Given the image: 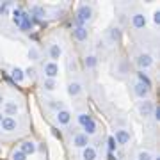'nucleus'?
Returning <instances> with one entry per match:
<instances>
[{
    "label": "nucleus",
    "instance_id": "obj_12",
    "mask_svg": "<svg viewBox=\"0 0 160 160\" xmlns=\"http://www.w3.org/2000/svg\"><path fill=\"white\" fill-rule=\"evenodd\" d=\"M20 151H22L23 155H32L36 153V142H32V141H23L22 146H20Z\"/></svg>",
    "mask_w": 160,
    "mask_h": 160
},
{
    "label": "nucleus",
    "instance_id": "obj_3",
    "mask_svg": "<svg viewBox=\"0 0 160 160\" xmlns=\"http://www.w3.org/2000/svg\"><path fill=\"white\" fill-rule=\"evenodd\" d=\"M114 141H116V144H121V146L128 144V142H130V132H128V130H123V128L116 130Z\"/></svg>",
    "mask_w": 160,
    "mask_h": 160
},
{
    "label": "nucleus",
    "instance_id": "obj_8",
    "mask_svg": "<svg viewBox=\"0 0 160 160\" xmlns=\"http://www.w3.org/2000/svg\"><path fill=\"white\" fill-rule=\"evenodd\" d=\"M133 92H135V96L141 98V100H148V94H149V87L142 86L141 82H137L135 86H133Z\"/></svg>",
    "mask_w": 160,
    "mask_h": 160
},
{
    "label": "nucleus",
    "instance_id": "obj_15",
    "mask_svg": "<svg viewBox=\"0 0 160 160\" xmlns=\"http://www.w3.org/2000/svg\"><path fill=\"white\" fill-rule=\"evenodd\" d=\"M82 160H96V149L92 146H86L82 149Z\"/></svg>",
    "mask_w": 160,
    "mask_h": 160
},
{
    "label": "nucleus",
    "instance_id": "obj_35",
    "mask_svg": "<svg viewBox=\"0 0 160 160\" xmlns=\"http://www.w3.org/2000/svg\"><path fill=\"white\" fill-rule=\"evenodd\" d=\"M153 160H158V157H153Z\"/></svg>",
    "mask_w": 160,
    "mask_h": 160
},
{
    "label": "nucleus",
    "instance_id": "obj_31",
    "mask_svg": "<svg viewBox=\"0 0 160 160\" xmlns=\"http://www.w3.org/2000/svg\"><path fill=\"white\" fill-rule=\"evenodd\" d=\"M151 116H153L155 121H160V107H155L153 112H151Z\"/></svg>",
    "mask_w": 160,
    "mask_h": 160
},
{
    "label": "nucleus",
    "instance_id": "obj_27",
    "mask_svg": "<svg viewBox=\"0 0 160 160\" xmlns=\"http://www.w3.org/2000/svg\"><path fill=\"white\" fill-rule=\"evenodd\" d=\"M89 119H91V116H89V114H86V112H82V114H78V123H80L82 126L86 125V123H87Z\"/></svg>",
    "mask_w": 160,
    "mask_h": 160
},
{
    "label": "nucleus",
    "instance_id": "obj_28",
    "mask_svg": "<svg viewBox=\"0 0 160 160\" xmlns=\"http://www.w3.org/2000/svg\"><path fill=\"white\" fill-rule=\"evenodd\" d=\"M12 160H27V155H23L22 151L18 149V151H14V153H12Z\"/></svg>",
    "mask_w": 160,
    "mask_h": 160
},
{
    "label": "nucleus",
    "instance_id": "obj_36",
    "mask_svg": "<svg viewBox=\"0 0 160 160\" xmlns=\"http://www.w3.org/2000/svg\"><path fill=\"white\" fill-rule=\"evenodd\" d=\"M0 121H2V114H0Z\"/></svg>",
    "mask_w": 160,
    "mask_h": 160
},
{
    "label": "nucleus",
    "instance_id": "obj_7",
    "mask_svg": "<svg viewBox=\"0 0 160 160\" xmlns=\"http://www.w3.org/2000/svg\"><path fill=\"white\" fill-rule=\"evenodd\" d=\"M155 105L149 100H144V102H141V105H139V114L142 116V118H148V116H151V112H153Z\"/></svg>",
    "mask_w": 160,
    "mask_h": 160
},
{
    "label": "nucleus",
    "instance_id": "obj_23",
    "mask_svg": "<svg viewBox=\"0 0 160 160\" xmlns=\"http://www.w3.org/2000/svg\"><path fill=\"white\" fill-rule=\"evenodd\" d=\"M43 87H45L46 91H53V89L57 87V84H55V80L53 78H45L43 80Z\"/></svg>",
    "mask_w": 160,
    "mask_h": 160
},
{
    "label": "nucleus",
    "instance_id": "obj_9",
    "mask_svg": "<svg viewBox=\"0 0 160 160\" xmlns=\"http://www.w3.org/2000/svg\"><path fill=\"white\" fill-rule=\"evenodd\" d=\"M73 146L84 149L86 146H89V137H87L86 133H77L73 137Z\"/></svg>",
    "mask_w": 160,
    "mask_h": 160
},
{
    "label": "nucleus",
    "instance_id": "obj_22",
    "mask_svg": "<svg viewBox=\"0 0 160 160\" xmlns=\"http://www.w3.org/2000/svg\"><path fill=\"white\" fill-rule=\"evenodd\" d=\"M84 62H86V68H89V69H94V68H96V64H98V59L94 57V55H87Z\"/></svg>",
    "mask_w": 160,
    "mask_h": 160
},
{
    "label": "nucleus",
    "instance_id": "obj_14",
    "mask_svg": "<svg viewBox=\"0 0 160 160\" xmlns=\"http://www.w3.org/2000/svg\"><path fill=\"white\" fill-rule=\"evenodd\" d=\"M48 53H50V57L53 59V62H55V59H59L62 55V48H61L59 43H52L50 48H48Z\"/></svg>",
    "mask_w": 160,
    "mask_h": 160
},
{
    "label": "nucleus",
    "instance_id": "obj_20",
    "mask_svg": "<svg viewBox=\"0 0 160 160\" xmlns=\"http://www.w3.org/2000/svg\"><path fill=\"white\" fill-rule=\"evenodd\" d=\"M22 20H23V11L22 9H14V11H12V23H14L16 27H20V25H22Z\"/></svg>",
    "mask_w": 160,
    "mask_h": 160
},
{
    "label": "nucleus",
    "instance_id": "obj_21",
    "mask_svg": "<svg viewBox=\"0 0 160 160\" xmlns=\"http://www.w3.org/2000/svg\"><path fill=\"white\" fill-rule=\"evenodd\" d=\"M30 12H32V16H36V18H45L46 16L45 7H41V6H32Z\"/></svg>",
    "mask_w": 160,
    "mask_h": 160
},
{
    "label": "nucleus",
    "instance_id": "obj_32",
    "mask_svg": "<svg viewBox=\"0 0 160 160\" xmlns=\"http://www.w3.org/2000/svg\"><path fill=\"white\" fill-rule=\"evenodd\" d=\"M153 23H155V25H160V11H155L153 12Z\"/></svg>",
    "mask_w": 160,
    "mask_h": 160
},
{
    "label": "nucleus",
    "instance_id": "obj_4",
    "mask_svg": "<svg viewBox=\"0 0 160 160\" xmlns=\"http://www.w3.org/2000/svg\"><path fill=\"white\" fill-rule=\"evenodd\" d=\"M18 110H20V105H18L14 100H7V102H4V112L7 114V118L16 116Z\"/></svg>",
    "mask_w": 160,
    "mask_h": 160
},
{
    "label": "nucleus",
    "instance_id": "obj_25",
    "mask_svg": "<svg viewBox=\"0 0 160 160\" xmlns=\"http://www.w3.org/2000/svg\"><path fill=\"white\" fill-rule=\"evenodd\" d=\"M29 57H30V61H38V59H39V50H38L36 46H30Z\"/></svg>",
    "mask_w": 160,
    "mask_h": 160
},
{
    "label": "nucleus",
    "instance_id": "obj_26",
    "mask_svg": "<svg viewBox=\"0 0 160 160\" xmlns=\"http://www.w3.org/2000/svg\"><path fill=\"white\" fill-rule=\"evenodd\" d=\"M137 160H153V155L149 153V151H139Z\"/></svg>",
    "mask_w": 160,
    "mask_h": 160
},
{
    "label": "nucleus",
    "instance_id": "obj_24",
    "mask_svg": "<svg viewBox=\"0 0 160 160\" xmlns=\"http://www.w3.org/2000/svg\"><path fill=\"white\" fill-rule=\"evenodd\" d=\"M137 75H139V82H141L142 86H146V87L151 86V80L148 78V75L144 73V71H141V73H137Z\"/></svg>",
    "mask_w": 160,
    "mask_h": 160
},
{
    "label": "nucleus",
    "instance_id": "obj_10",
    "mask_svg": "<svg viewBox=\"0 0 160 160\" xmlns=\"http://www.w3.org/2000/svg\"><path fill=\"white\" fill-rule=\"evenodd\" d=\"M132 25H133L135 29H144V27H146V16H144L142 12H135V14L132 16Z\"/></svg>",
    "mask_w": 160,
    "mask_h": 160
},
{
    "label": "nucleus",
    "instance_id": "obj_1",
    "mask_svg": "<svg viewBox=\"0 0 160 160\" xmlns=\"http://www.w3.org/2000/svg\"><path fill=\"white\" fill-rule=\"evenodd\" d=\"M91 18H92V7L91 6L82 4V6L77 9V23H78V25L84 27L87 22H91Z\"/></svg>",
    "mask_w": 160,
    "mask_h": 160
},
{
    "label": "nucleus",
    "instance_id": "obj_17",
    "mask_svg": "<svg viewBox=\"0 0 160 160\" xmlns=\"http://www.w3.org/2000/svg\"><path fill=\"white\" fill-rule=\"evenodd\" d=\"M80 92H82V84L80 82H71L68 86V94L69 96H78Z\"/></svg>",
    "mask_w": 160,
    "mask_h": 160
},
{
    "label": "nucleus",
    "instance_id": "obj_30",
    "mask_svg": "<svg viewBox=\"0 0 160 160\" xmlns=\"http://www.w3.org/2000/svg\"><path fill=\"white\" fill-rule=\"evenodd\" d=\"M119 36H121L119 29H112V30H110V38H112L114 41H118V39H119Z\"/></svg>",
    "mask_w": 160,
    "mask_h": 160
},
{
    "label": "nucleus",
    "instance_id": "obj_33",
    "mask_svg": "<svg viewBox=\"0 0 160 160\" xmlns=\"http://www.w3.org/2000/svg\"><path fill=\"white\" fill-rule=\"evenodd\" d=\"M109 149H110V153L116 149V141H114V137H109Z\"/></svg>",
    "mask_w": 160,
    "mask_h": 160
},
{
    "label": "nucleus",
    "instance_id": "obj_2",
    "mask_svg": "<svg viewBox=\"0 0 160 160\" xmlns=\"http://www.w3.org/2000/svg\"><path fill=\"white\" fill-rule=\"evenodd\" d=\"M43 71H45L46 75V78H57V75H59V64L57 62H53V61H50V62H46L45 66H43Z\"/></svg>",
    "mask_w": 160,
    "mask_h": 160
},
{
    "label": "nucleus",
    "instance_id": "obj_6",
    "mask_svg": "<svg viewBox=\"0 0 160 160\" xmlns=\"http://www.w3.org/2000/svg\"><path fill=\"white\" fill-rule=\"evenodd\" d=\"M0 126H2V130L4 132H14L18 128V123L14 118H2V121H0Z\"/></svg>",
    "mask_w": 160,
    "mask_h": 160
},
{
    "label": "nucleus",
    "instance_id": "obj_16",
    "mask_svg": "<svg viewBox=\"0 0 160 160\" xmlns=\"http://www.w3.org/2000/svg\"><path fill=\"white\" fill-rule=\"evenodd\" d=\"M11 78L16 82V84H22L23 80H25V73H23L22 68H12L11 69Z\"/></svg>",
    "mask_w": 160,
    "mask_h": 160
},
{
    "label": "nucleus",
    "instance_id": "obj_29",
    "mask_svg": "<svg viewBox=\"0 0 160 160\" xmlns=\"http://www.w3.org/2000/svg\"><path fill=\"white\" fill-rule=\"evenodd\" d=\"M23 73H25V77H29V78H34L36 77V69L34 68H27Z\"/></svg>",
    "mask_w": 160,
    "mask_h": 160
},
{
    "label": "nucleus",
    "instance_id": "obj_18",
    "mask_svg": "<svg viewBox=\"0 0 160 160\" xmlns=\"http://www.w3.org/2000/svg\"><path fill=\"white\" fill-rule=\"evenodd\" d=\"M32 29V20L27 12H23V20H22V25H20V30L22 32H27V30Z\"/></svg>",
    "mask_w": 160,
    "mask_h": 160
},
{
    "label": "nucleus",
    "instance_id": "obj_13",
    "mask_svg": "<svg viewBox=\"0 0 160 160\" xmlns=\"http://www.w3.org/2000/svg\"><path fill=\"white\" fill-rule=\"evenodd\" d=\"M55 118H57L59 125H68L69 121H71V114H69V110H66V109H61Z\"/></svg>",
    "mask_w": 160,
    "mask_h": 160
},
{
    "label": "nucleus",
    "instance_id": "obj_11",
    "mask_svg": "<svg viewBox=\"0 0 160 160\" xmlns=\"http://www.w3.org/2000/svg\"><path fill=\"white\" fill-rule=\"evenodd\" d=\"M73 36L77 41H86L87 36H89V32H87L86 27H82V25H77V27H73Z\"/></svg>",
    "mask_w": 160,
    "mask_h": 160
},
{
    "label": "nucleus",
    "instance_id": "obj_5",
    "mask_svg": "<svg viewBox=\"0 0 160 160\" xmlns=\"http://www.w3.org/2000/svg\"><path fill=\"white\" fill-rule=\"evenodd\" d=\"M153 57H151V55H149V53H141V55H139L137 57V66L141 69H148V68H151V66H153Z\"/></svg>",
    "mask_w": 160,
    "mask_h": 160
},
{
    "label": "nucleus",
    "instance_id": "obj_34",
    "mask_svg": "<svg viewBox=\"0 0 160 160\" xmlns=\"http://www.w3.org/2000/svg\"><path fill=\"white\" fill-rule=\"evenodd\" d=\"M109 160H118V158L114 157V153H110V151H109Z\"/></svg>",
    "mask_w": 160,
    "mask_h": 160
},
{
    "label": "nucleus",
    "instance_id": "obj_19",
    "mask_svg": "<svg viewBox=\"0 0 160 160\" xmlns=\"http://www.w3.org/2000/svg\"><path fill=\"white\" fill-rule=\"evenodd\" d=\"M84 133H86L87 137H89V135H92V133H96V123H94V119H89L86 123V125H84Z\"/></svg>",
    "mask_w": 160,
    "mask_h": 160
}]
</instances>
